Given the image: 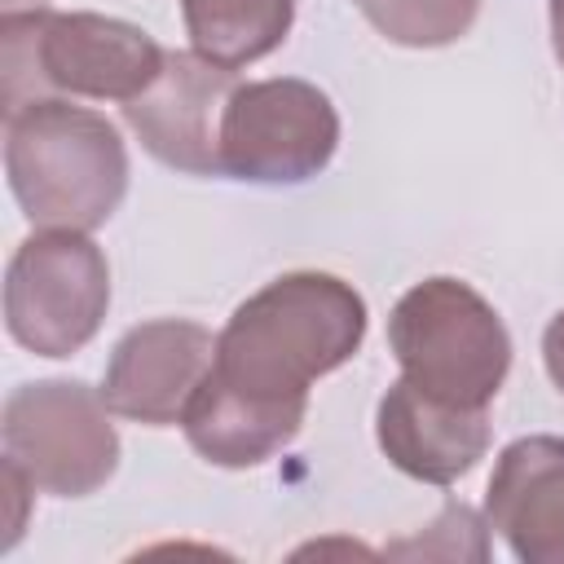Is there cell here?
Here are the masks:
<instances>
[{"mask_svg": "<svg viewBox=\"0 0 564 564\" xmlns=\"http://www.w3.org/2000/svg\"><path fill=\"white\" fill-rule=\"evenodd\" d=\"M366 339V300L335 273H282L247 295L216 335L212 375L264 401H308V383Z\"/></svg>", "mask_w": 564, "mask_h": 564, "instance_id": "obj_1", "label": "cell"}, {"mask_svg": "<svg viewBox=\"0 0 564 564\" xmlns=\"http://www.w3.org/2000/svg\"><path fill=\"white\" fill-rule=\"evenodd\" d=\"M4 176L35 229L88 234L128 194V150L106 115L40 97L4 115Z\"/></svg>", "mask_w": 564, "mask_h": 564, "instance_id": "obj_2", "label": "cell"}, {"mask_svg": "<svg viewBox=\"0 0 564 564\" xmlns=\"http://www.w3.org/2000/svg\"><path fill=\"white\" fill-rule=\"evenodd\" d=\"M163 66V48L132 22L106 13H4L0 97L4 115L40 97L132 101Z\"/></svg>", "mask_w": 564, "mask_h": 564, "instance_id": "obj_3", "label": "cell"}, {"mask_svg": "<svg viewBox=\"0 0 564 564\" xmlns=\"http://www.w3.org/2000/svg\"><path fill=\"white\" fill-rule=\"evenodd\" d=\"M388 344L414 388L463 410H489L511 370V335L502 317L458 278L410 286L388 317Z\"/></svg>", "mask_w": 564, "mask_h": 564, "instance_id": "obj_4", "label": "cell"}, {"mask_svg": "<svg viewBox=\"0 0 564 564\" xmlns=\"http://www.w3.org/2000/svg\"><path fill=\"white\" fill-rule=\"evenodd\" d=\"M101 388L79 379H40L4 397L0 441L35 494L88 498L119 467V432Z\"/></svg>", "mask_w": 564, "mask_h": 564, "instance_id": "obj_5", "label": "cell"}, {"mask_svg": "<svg viewBox=\"0 0 564 564\" xmlns=\"http://www.w3.org/2000/svg\"><path fill=\"white\" fill-rule=\"evenodd\" d=\"M110 269L101 247L75 229H35L4 269V326L35 357L79 352L106 322Z\"/></svg>", "mask_w": 564, "mask_h": 564, "instance_id": "obj_6", "label": "cell"}, {"mask_svg": "<svg viewBox=\"0 0 564 564\" xmlns=\"http://www.w3.org/2000/svg\"><path fill=\"white\" fill-rule=\"evenodd\" d=\"M339 145V115L308 79L238 84L220 123V176L251 185H300L317 176Z\"/></svg>", "mask_w": 564, "mask_h": 564, "instance_id": "obj_7", "label": "cell"}, {"mask_svg": "<svg viewBox=\"0 0 564 564\" xmlns=\"http://www.w3.org/2000/svg\"><path fill=\"white\" fill-rule=\"evenodd\" d=\"M234 88V70L194 48H172L159 75L123 101V119L159 163L189 176H220V123Z\"/></svg>", "mask_w": 564, "mask_h": 564, "instance_id": "obj_8", "label": "cell"}, {"mask_svg": "<svg viewBox=\"0 0 564 564\" xmlns=\"http://www.w3.org/2000/svg\"><path fill=\"white\" fill-rule=\"evenodd\" d=\"M216 366V335L185 317H159L132 326L101 379V397L119 419L167 427L181 423L194 392Z\"/></svg>", "mask_w": 564, "mask_h": 564, "instance_id": "obj_9", "label": "cell"}, {"mask_svg": "<svg viewBox=\"0 0 564 564\" xmlns=\"http://www.w3.org/2000/svg\"><path fill=\"white\" fill-rule=\"evenodd\" d=\"M485 524L516 560L564 564V436H520L498 454Z\"/></svg>", "mask_w": 564, "mask_h": 564, "instance_id": "obj_10", "label": "cell"}, {"mask_svg": "<svg viewBox=\"0 0 564 564\" xmlns=\"http://www.w3.org/2000/svg\"><path fill=\"white\" fill-rule=\"evenodd\" d=\"M375 436L397 471L427 485H454L485 458L489 414L427 397L401 375L379 401Z\"/></svg>", "mask_w": 564, "mask_h": 564, "instance_id": "obj_11", "label": "cell"}, {"mask_svg": "<svg viewBox=\"0 0 564 564\" xmlns=\"http://www.w3.org/2000/svg\"><path fill=\"white\" fill-rule=\"evenodd\" d=\"M308 401H264L207 375L181 427L185 441L216 467H256L295 441Z\"/></svg>", "mask_w": 564, "mask_h": 564, "instance_id": "obj_12", "label": "cell"}, {"mask_svg": "<svg viewBox=\"0 0 564 564\" xmlns=\"http://www.w3.org/2000/svg\"><path fill=\"white\" fill-rule=\"evenodd\" d=\"M181 18L194 53L225 70H242L286 40L295 0H181Z\"/></svg>", "mask_w": 564, "mask_h": 564, "instance_id": "obj_13", "label": "cell"}, {"mask_svg": "<svg viewBox=\"0 0 564 564\" xmlns=\"http://www.w3.org/2000/svg\"><path fill=\"white\" fill-rule=\"evenodd\" d=\"M357 9L401 48H441L471 31L480 0H357Z\"/></svg>", "mask_w": 564, "mask_h": 564, "instance_id": "obj_14", "label": "cell"}, {"mask_svg": "<svg viewBox=\"0 0 564 564\" xmlns=\"http://www.w3.org/2000/svg\"><path fill=\"white\" fill-rule=\"evenodd\" d=\"M485 529L489 524L467 502H445V511L419 538L392 542L388 555L392 560H485L489 555Z\"/></svg>", "mask_w": 564, "mask_h": 564, "instance_id": "obj_15", "label": "cell"}, {"mask_svg": "<svg viewBox=\"0 0 564 564\" xmlns=\"http://www.w3.org/2000/svg\"><path fill=\"white\" fill-rule=\"evenodd\" d=\"M542 361H546L551 383L564 392V313H555L551 326H546V335H542Z\"/></svg>", "mask_w": 564, "mask_h": 564, "instance_id": "obj_16", "label": "cell"}, {"mask_svg": "<svg viewBox=\"0 0 564 564\" xmlns=\"http://www.w3.org/2000/svg\"><path fill=\"white\" fill-rule=\"evenodd\" d=\"M551 9V44H555V57L564 62V0H546Z\"/></svg>", "mask_w": 564, "mask_h": 564, "instance_id": "obj_17", "label": "cell"}, {"mask_svg": "<svg viewBox=\"0 0 564 564\" xmlns=\"http://www.w3.org/2000/svg\"><path fill=\"white\" fill-rule=\"evenodd\" d=\"M48 0H4V13H26V9H44Z\"/></svg>", "mask_w": 564, "mask_h": 564, "instance_id": "obj_18", "label": "cell"}]
</instances>
